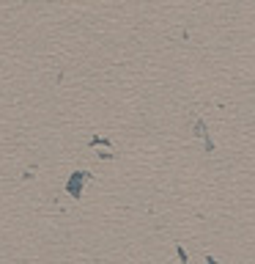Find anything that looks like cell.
<instances>
[{"mask_svg": "<svg viewBox=\"0 0 255 264\" xmlns=\"http://www.w3.org/2000/svg\"><path fill=\"white\" fill-rule=\"evenodd\" d=\"M83 185H85V174H74V179L69 182V193L77 198V195H80V187H83Z\"/></svg>", "mask_w": 255, "mask_h": 264, "instance_id": "obj_1", "label": "cell"}]
</instances>
